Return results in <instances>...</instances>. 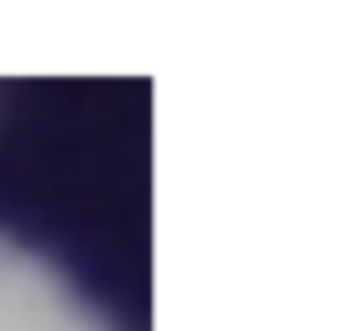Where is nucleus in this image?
Returning <instances> with one entry per match:
<instances>
[{
    "mask_svg": "<svg viewBox=\"0 0 353 331\" xmlns=\"http://www.w3.org/2000/svg\"><path fill=\"white\" fill-rule=\"evenodd\" d=\"M0 331H108V323L50 260L0 237Z\"/></svg>",
    "mask_w": 353,
    "mask_h": 331,
    "instance_id": "1",
    "label": "nucleus"
}]
</instances>
